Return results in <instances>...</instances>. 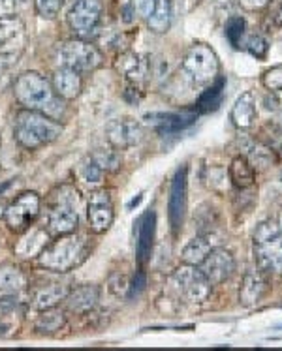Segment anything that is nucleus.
<instances>
[{
    "instance_id": "obj_1",
    "label": "nucleus",
    "mask_w": 282,
    "mask_h": 351,
    "mask_svg": "<svg viewBox=\"0 0 282 351\" xmlns=\"http://www.w3.org/2000/svg\"><path fill=\"white\" fill-rule=\"evenodd\" d=\"M14 94L25 109L44 113L55 121L64 115V100L57 96L51 81L38 72H25L15 79Z\"/></svg>"
},
{
    "instance_id": "obj_2",
    "label": "nucleus",
    "mask_w": 282,
    "mask_h": 351,
    "mask_svg": "<svg viewBox=\"0 0 282 351\" xmlns=\"http://www.w3.org/2000/svg\"><path fill=\"white\" fill-rule=\"evenodd\" d=\"M14 136L21 147L29 149V151H36L44 145L57 141L58 137L62 136V126H60V122L44 115V113L25 109L15 117Z\"/></svg>"
},
{
    "instance_id": "obj_3",
    "label": "nucleus",
    "mask_w": 282,
    "mask_h": 351,
    "mask_svg": "<svg viewBox=\"0 0 282 351\" xmlns=\"http://www.w3.org/2000/svg\"><path fill=\"white\" fill-rule=\"evenodd\" d=\"M89 254L87 241L75 233L60 235L57 241L45 244L44 250L38 254L40 265L53 273H68L81 265Z\"/></svg>"
},
{
    "instance_id": "obj_4",
    "label": "nucleus",
    "mask_w": 282,
    "mask_h": 351,
    "mask_svg": "<svg viewBox=\"0 0 282 351\" xmlns=\"http://www.w3.org/2000/svg\"><path fill=\"white\" fill-rule=\"evenodd\" d=\"M252 254L256 267L268 274H282V231L273 220L256 226L252 235Z\"/></svg>"
},
{
    "instance_id": "obj_5",
    "label": "nucleus",
    "mask_w": 282,
    "mask_h": 351,
    "mask_svg": "<svg viewBox=\"0 0 282 351\" xmlns=\"http://www.w3.org/2000/svg\"><path fill=\"white\" fill-rule=\"evenodd\" d=\"M220 62L215 51L205 43H196L187 51L183 58V72L194 81L196 85H207L218 77Z\"/></svg>"
},
{
    "instance_id": "obj_6",
    "label": "nucleus",
    "mask_w": 282,
    "mask_h": 351,
    "mask_svg": "<svg viewBox=\"0 0 282 351\" xmlns=\"http://www.w3.org/2000/svg\"><path fill=\"white\" fill-rule=\"evenodd\" d=\"M58 64L75 70V72H94L102 64L100 51L93 43L85 40H70L64 42L57 51Z\"/></svg>"
},
{
    "instance_id": "obj_7",
    "label": "nucleus",
    "mask_w": 282,
    "mask_h": 351,
    "mask_svg": "<svg viewBox=\"0 0 282 351\" xmlns=\"http://www.w3.org/2000/svg\"><path fill=\"white\" fill-rule=\"evenodd\" d=\"M78 223V192H73L72 188H62V195H58L57 205L49 213V233L57 237L68 235L75 231Z\"/></svg>"
},
{
    "instance_id": "obj_8",
    "label": "nucleus",
    "mask_w": 282,
    "mask_h": 351,
    "mask_svg": "<svg viewBox=\"0 0 282 351\" xmlns=\"http://www.w3.org/2000/svg\"><path fill=\"white\" fill-rule=\"evenodd\" d=\"M174 284L177 291L187 299L188 302H203L209 299L211 282L205 278V274L200 271V267L183 263L177 267L174 273Z\"/></svg>"
},
{
    "instance_id": "obj_9",
    "label": "nucleus",
    "mask_w": 282,
    "mask_h": 351,
    "mask_svg": "<svg viewBox=\"0 0 282 351\" xmlns=\"http://www.w3.org/2000/svg\"><path fill=\"white\" fill-rule=\"evenodd\" d=\"M102 17V0H73L66 21L75 36L87 38L93 34Z\"/></svg>"
},
{
    "instance_id": "obj_10",
    "label": "nucleus",
    "mask_w": 282,
    "mask_h": 351,
    "mask_svg": "<svg viewBox=\"0 0 282 351\" xmlns=\"http://www.w3.org/2000/svg\"><path fill=\"white\" fill-rule=\"evenodd\" d=\"M40 195L36 192H25L17 199L6 207L4 210V220H6L8 228L15 233H23L32 226L40 215Z\"/></svg>"
},
{
    "instance_id": "obj_11",
    "label": "nucleus",
    "mask_w": 282,
    "mask_h": 351,
    "mask_svg": "<svg viewBox=\"0 0 282 351\" xmlns=\"http://www.w3.org/2000/svg\"><path fill=\"white\" fill-rule=\"evenodd\" d=\"M187 184V167H181V169H177L174 179H172L169 197H167V218H169V226H172L174 235H177L181 231L183 222H185V213H187L188 201Z\"/></svg>"
},
{
    "instance_id": "obj_12",
    "label": "nucleus",
    "mask_w": 282,
    "mask_h": 351,
    "mask_svg": "<svg viewBox=\"0 0 282 351\" xmlns=\"http://www.w3.org/2000/svg\"><path fill=\"white\" fill-rule=\"evenodd\" d=\"M198 267L205 274V278L209 280L211 286H218V284L232 278V274L235 273V259H233L232 252L224 250V248H213L207 254V258Z\"/></svg>"
},
{
    "instance_id": "obj_13",
    "label": "nucleus",
    "mask_w": 282,
    "mask_h": 351,
    "mask_svg": "<svg viewBox=\"0 0 282 351\" xmlns=\"http://www.w3.org/2000/svg\"><path fill=\"white\" fill-rule=\"evenodd\" d=\"M106 136H108L109 145L121 151V149H128V147L141 143L143 128L134 119H115L106 126Z\"/></svg>"
},
{
    "instance_id": "obj_14",
    "label": "nucleus",
    "mask_w": 282,
    "mask_h": 351,
    "mask_svg": "<svg viewBox=\"0 0 282 351\" xmlns=\"http://www.w3.org/2000/svg\"><path fill=\"white\" fill-rule=\"evenodd\" d=\"M113 218H115V213H113V203H111L108 192H96L91 195L87 207V220L91 231L94 233L108 231L113 223Z\"/></svg>"
},
{
    "instance_id": "obj_15",
    "label": "nucleus",
    "mask_w": 282,
    "mask_h": 351,
    "mask_svg": "<svg viewBox=\"0 0 282 351\" xmlns=\"http://www.w3.org/2000/svg\"><path fill=\"white\" fill-rule=\"evenodd\" d=\"M269 291V280L268 274L263 273L261 269H250L243 278V286L239 291V302L245 308H252L258 302L268 295Z\"/></svg>"
},
{
    "instance_id": "obj_16",
    "label": "nucleus",
    "mask_w": 282,
    "mask_h": 351,
    "mask_svg": "<svg viewBox=\"0 0 282 351\" xmlns=\"http://www.w3.org/2000/svg\"><path fill=\"white\" fill-rule=\"evenodd\" d=\"M154 231H156V215L154 210H147L136 223V254L139 263H147L151 259Z\"/></svg>"
},
{
    "instance_id": "obj_17",
    "label": "nucleus",
    "mask_w": 282,
    "mask_h": 351,
    "mask_svg": "<svg viewBox=\"0 0 282 351\" xmlns=\"http://www.w3.org/2000/svg\"><path fill=\"white\" fill-rule=\"evenodd\" d=\"M51 85L55 88L57 96H60L62 100H75L81 94V90H83V79H81L80 72L60 66L53 73Z\"/></svg>"
},
{
    "instance_id": "obj_18",
    "label": "nucleus",
    "mask_w": 282,
    "mask_h": 351,
    "mask_svg": "<svg viewBox=\"0 0 282 351\" xmlns=\"http://www.w3.org/2000/svg\"><path fill=\"white\" fill-rule=\"evenodd\" d=\"M98 301H100V287L91 286V284L75 287L64 297L66 308L73 314H85L89 310H93Z\"/></svg>"
},
{
    "instance_id": "obj_19",
    "label": "nucleus",
    "mask_w": 282,
    "mask_h": 351,
    "mask_svg": "<svg viewBox=\"0 0 282 351\" xmlns=\"http://www.w3.org/2000/svg\"><path fill=\"white\" fill-rule=\"evenodd\" d=\"M256 100H254L252 93L241 94L232 108V121L239 130L252 128L254 121H256Z\"/></svg>"
},
{
    "instance_id": "obj_20",
    "label": "nucleus",
    "mask_w": 282,
    "mask_h": 351,
    "mask_svg": "<svg viewBox=\"0 0 282 351\" xmlns=\"http://www.w3.org/2000/svg\"><path fill=\"white\" fill-rule=\"evenodd\" d=\"M241 147H243V156L248 160V164L252 165L254 169H268L269 165L273 164V152L260 141L245 139Z\"/></svg>"
},
{
    "instance_id": "obj_21",
    "label": "nucleus",
    "mask_w": 282,
    "mask_h": 351,
    "mask_svg": "<svg viewBox=\"0 0 282 351\" xmlns=\"http://www.w3.org/2000/svg\"><path fill=\"white\" fill-rule=\"evenodd\" d=\"M117 70L123 73L126 79L138 83L147 75V60L138 53H124L123 57H119Z\"/></svg>"
},
{
    "instance_id": "obj_22",
    "label": "nucleus",
    "mask_w": 282,
    "mask_h": 351,
    "mask_svg": "<svg viewBox=\"0 0 282 351\" xmlns=\"http://www.w3.org/2000/svg\"><path fill=\"white\" fill-rule=\"evenodd\" d=\"M230 180L233 182V186L239 188V190H248V188L254 186V167L248 164V160L245 156L233 158L232 164H230Z\"/></svg>"
},
{
    "instance_id": "obj_23",
    "label": "nucleus",
    "mask_w": 282,
    "mask_h": 351,
    "mask_svg": "<svg viewBox=\"0 0 282 351\" xmlns=\"http://www.w3.org/2000/svg\"><path fill=\"white\" fill-rule=\"evenodd\" d=\"M172 17H174V6L172 0H156V4L152 8L151 15L147 17V25L152 32L156 34H164L172 25Z\"/></svg>"
},
{
    "instance_id": "obj_24",
    "label": "nucleus",
    "mask_w": 282,
    "mask_h": 351,
    "mask_svg": "<svg viewBox=\"0 0 282 351\" xmlns=\"http://www.w3.org/2000/svg\"><path fill=\"white\" fill-rule=\"evenodd\" d=\"M211 250H213L211 235L196 237V239H192V241L183 248V263L198 267L203 259L207 258V254H209Z\"/></svg>"
},
{
    "instance_id": "obj_25",
    "label": "nucleus",
    "mask_w": 282,
    "mask_h": 351,
    "mask_svg": "<svg viewBox=\"0 0 282 351\" xmlns=\"http://www.w3.org/2000/svg\"><path fill=\"white\" fill-rule=\"evenodd\" d=\"M160 121H151L156 128L162 132V134H175V132H181L187 126H190L192 122L196 121L194 113H160V115H154Z\"/></svg>"
},
{
    "instance_id": "obj_26",
    "label": "nucleus",
    "mask_w": 282,
    "mask_h": 351,
    "mask_svg": "<svg viewBox=\"0 0 282 351\" xmlns=\"http://www.w3.org/2000/svg\"><path fill=\"white\" fill-rule=\"evenodd\" d=\"M224 77L215 79V83L200 96V100H198V109H200V111H215V109L220 108V104L224 100Z\"/></svg>"
},
{
    "instance_id": "obj_27",
    "label": "nucleus",
    "mask_w": 282,
    "mask_h": 351,
    "mask_svg": "<svg viewBox=\"0 0 282 351\" xmlns=\"http://www.w3.org/2000/svg\"><path fill=\"white\" fill-rule=\"evenodd\" d=\"M27 286V278L19 267L4 265L0 267V289L6 293H17Z\"/></svg>"
},
{
    "instance_id": "obj_28",
    "label": "nucleus",
    "mask_w": 282,
    "mask_h": 351,
    "mask_svg": "<svg viewBox=\"0 0 282 351\" xmlns=\"http://www.w3.org/2000/svg\"><path fill=\"white\" fill-rule=\"evenodd\" d=\"M68 295L64 286L60 284H53V286H47L44 289H40L34 297V306L38 310H47L57 306L58 302L64 301V297Z\"/></svg>"
},
{
    "instance_id": "obj_29",
    "label": "nucleus",
    "mask_w": 282,
    "mask_h": 351,
    "mask_svg": "<svg viewBox=\"0 0 282 351\" xmlns=\"http://www.w3.org/2000/svg\"><path fill=\"white\" fill-rule=\"evenodd\" d=\"M94 164L100 165L102 171L106 173H115L121 169V164H123V160H121V152L115 147H106V149H96L93 152V156H91Z\"/></svg>"
},
{
    "instance_id": "obj_30",
    "label": "nucleus",
    "mask_w": 282,
    "mask_h": 351,
    "mask_svg": "<svg viewBox=\"0 0 282 351\" xmlns=\"http://www.w3.org/2000/svg\"><path fill=\"white\" fill-rule=\"evenodd\" d=\"M23 21L17 15H4L0 17V47L14 42L23 34Z\"/></svg>"
},
{
    "instance_id": "obj_31",
    "label": "nucleus",
    "mask_w": 282,
    "mask_h": 351,
    "mask_svg": "<svg viewBox=\"0 0 282 351\" xmlns=\"http://www.w3.org/2000/svg\"><path fill=\"white\" fill-rule=\"evenodd\" d=\"M66 322V315L64 310L60 308H47L42 312V315L38 317L36 322V329L42 330V332H55L58 330Z\"/></svg>"
},
{
    "instance_id": "obj_32",
    "label": "nucleus",
    "mask_w": 282,
    "mask_h": 351,
    "mask_svg": "<svg viewBox=\"0 0 282 351\" xmlns=\"http://www.w3.org/2000/svg\"><path fill=\"white\" fill-rule=\"evenodd\" d=\"M243 36H245V19L239 17V15L230 17L228 23H226V38L230 40L233 47H241Z\"/></svg>"
},
{
    "instance_id": "obj_33",
    "label": "nucleus",
    "mask_w": 282,
    "mask_h": 351,
    "mask_svg": "<svg viewBox=\"0 0 282 351\" xmlns=\"http://www.w3.org/2000/svg\"><path fill=\"white\" fill-rule=\"evenodd\" d=\"M10 43H6V45H2V47H0V73L8 72V70H10L17 60H19V57H21V53H23V45L10 47Z\"/></svg>"
},
{
    "instance_id": "obj_34",
    "label": "nucleus",
    "mask_w": 282,
    "mask_h": 351,
    "mask_svg": "<svg viewBox=\"0 0 282 351\" xmlns=\"http://www.w3.org/2000/svg\"><path fill=\"white\" fill-rule=\"evenodd\" d=\"M252 57L256 58H266L269 51V42L261 34H250V36L245 40V45H243Z\"/></svg>"
},
{
    "instance_id": "obj_35",
    "label": "nucleus",
    "mask_w": 282,
    "mask_h": 351,
    "mask_svg": "<svg viewBox=\"0 0 282 351\" xmlns=\"http://www.w3.org/2000/svg\"><path fill=\"white\" fill-rule=\"evenodd\" d=\"M64 0H34L38 15H42L44 19H55L60 10H62Z\"/></svg>"
},
{
    "instance_id": "obj_36",
    "label": "nucleus",
    "mask_w": 282,
    "mask_h": 351,
    "mask_svg": "<svg viewBox=\"0 0 282 351\" xmlns=\"http://www.w3.org/2000/svg\"><path fill=\"white\" fill-rule=\"evenodd\" d=\"M102 177H104V171L100 169V165L94 164L93 160L81 167V179L85 180L87 184H100Z\"/></svg>"
},
{
    "instance_id": "obj_37",
    "label": "nucleus",
    "mask_w": 282,
    "mask_h": 351,
    "mask_svg": "<svg viewBox=\"0 0 282 351\" xmlns=\"http://www.w3.org/2000/svg\"><path fill=\"white\" fill-rule=\"evenodd\" d=\"M263 85L268 86L271 93L282 90V66H275L263 75Z\"/></svg>"
},
{
    "instance_id": "obj_38",
    "label": "nucleus",
    "mask_w": 282,
    "mask_h": 351,
    "mask_svg": "<svg viewBox=\"0 0 282 351\" xmlns=\"http://www.w3.org/2000/svg\"><path fill=\"white\" fill-rule=\"evenodd\" d=\"M154 4H156V0H132V6H134V10H136L141 17H145V19L151 15Z\"/></svg>"
},
{
    "instance_id": "obj_39",
    "label": "nucleus",
    "mask_w": 282,
    "mask_h": 351,
    "mask_svg": "<svg viewBox=\"0 0 282 351\" xmlns=\"http://www.w3.org/2000/svg\"><path fill=\"white\" fill-rule=\"evenodd\" d=\"M269 19H271V23L275 25L277 29L282 30V0H277L275 4H273Z\"/></svg>"
},
{
    "instance_id": "obj_40",
    "label": "nucleus",
    "mask_w": 282,
    "mask_h": 351,
    "mask_svg": "<svg viewBox=\"0 0 282 351\" xmlns=\"http://www.w3.org/2000/svg\"><path fill=\"white\" fill-rule=\"evenodd\" d=\"M145 284H147V278H145V273H138L136 274V278L132 282V291H130V297L134 295H139L141 291L145 289Z\"/></svg>"
},
{
    "instance_id": "obj_41",
    "label": "nucleus",
    "mask_w": 282,
    "mask_h": 351,
    "mask_svg": "<svg viewBox=\"0 0 282 351\" xmlns=\"http://www.w3.org/2000/svg\"><path fill=\"white\" fill-rule=\"evenodd\" d=\"M15 2H17V0H0V17H4V15H14Z\"/></svg>"
},
{
    "instance_id": "obj_42",
    "label": "nucleus",
    "mask_w": 282,
    "mask_h": 351,
    "mask_svg": "<svg viewBox=\"0 0 282 351\" xmlns=\"http://www.w3.org/2000/svg\"><path fill=\"white\" fill-rule=\"evenodd\" d=\"M241 6L246 8V10H260V8L268 6L271 0H239Z\"/></svg>"
},
{
    "instance_id": "obj_43",
    "label": "nucleus",
    "mask_w": 282,
    "mask_h": 351,
    "mask_svg": "<svg viewBox=\"0 0 282 351\" xmlns=\"http://www.w3.org/2000/svg\"><path fill=\"white\" fill-rule=\"evenodd\" d=\"M15 306H17V299H15L14 295H8L4 299H0V310L2 312H12Z\"/></svg>"
},
{
    "instance_id": "obj_44",
    "label": "nucleus",
    "mask_w": 282,
    "mask_h": 351,
    "mask_svg": "<svg viewBox=\"0 0 282 351\" xmlns=\"http://www.w3.org/2000/svg\"><path fill=\"white\" fill-rule=\"evenodd\" d=\"M273 126H275V128L282 134V111L275 117V119H273Z\"/></svg>"
},
{
    "instance_id": "obj_45",
    "label": "nucleus",
    "mask_w": 282,
    "mask_h": 351,
    "mask_svg": "<svg viewBox=\"0 0 282 351\" xmlns=\"http://www.w3.org/2000/svg\"><path fill=\"white\" fill-rule=\"evenodd\" d=\"M4 210H6V207H4V203L0 201V216H4Z\"/></svg>"
},
{
    "instance_id": "obj_46",
    "label": "nucleus",
    "mask_w": 282,
    "mask_h": 351,
    "mask_svg": "<svg viewBox=\"0 0 282 351\" xmlns=\"http://www.w3.org/2000/svg\"><path fill=\"white\" fill-rule=\"evenodd\" d=\"M279 228H281V231H282V213H281V218H279Z\"/></svg>"
},
{
    "instance_id": "obj_47",
    "label": "nucleus",
    "mask_w": 282,
    "mask_h": 351,
    "mask_svg": "<svg viewBox=\"0 0 282 351\" xmlns=\"http://www.w3.org/2000/svg\"><path fill=\"white\" fill-rule=\"evenodd\" d=\"M19 2H27V0H19Z\"/></svg>"
},
{
    "instance_id": "obj_48",
    "label": "nucleus",
    "mask_w": 282,
    "mask_h": 351,
    "mask_svg": "<svg viewBox=\"0 0 282 351\" xmlns=\"http://www.w3.org/2000/svg\"><path fill=\"white\" fill-rule=\"evenodd\" d=\"M281 179H282V173H281Z\"/></svg>"
}]
</instances>
